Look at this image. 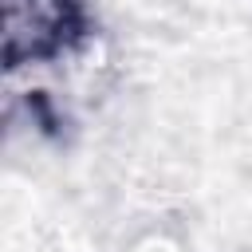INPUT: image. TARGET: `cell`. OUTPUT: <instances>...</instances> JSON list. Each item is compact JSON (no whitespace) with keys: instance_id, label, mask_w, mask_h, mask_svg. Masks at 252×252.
Listing matches in <instances>:
<instances>
[{"instance_id":"cell-1","label":"cell","mask_w":252,"mask_h":252,"mask_svg":"<svg viewBox=\"0 0 252 252\" xmlns=\"http://www.w3.org/2000/svg\"><path fill=\"white\" fill-rule=\"evenodd\" d=\"M83 35V0H0V51L8 71L55 63Z\"/></svg>"}]
</instances>
